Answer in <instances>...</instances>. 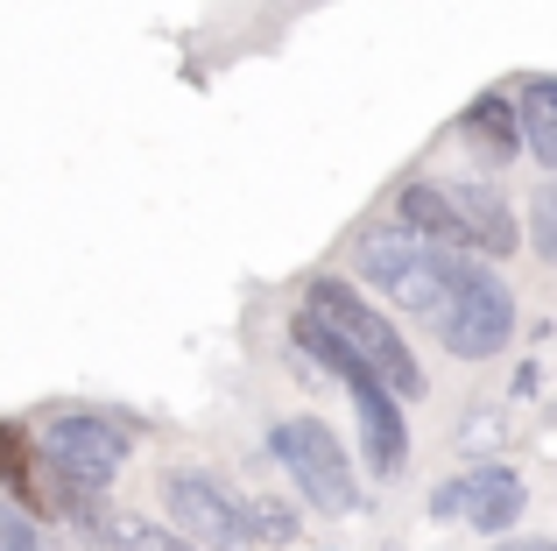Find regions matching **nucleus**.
Returning a JSON list of instances; mask_svg holds the SVG:
<instances>
[{
  "label": "nucleus",
  "mask_w": 557,
  "mask_h": 551,
  "mask_svg": "<svg viewBox=\"0 0 557 551\" xmlns=\"http://www.w3.org/2000/svg\"><path fill=\"white\" fill-rule=\"evenodd\" d=\"M297 318H311V326L325 332L339 354H354L395 403H417V396H423V368H417V354H409L403 332H395L354 283H339V276H311V283H304Z\"/></svg>",
  "instance_id": "f257e3e1"
},
{
  "label": "nucleus",
  "mask_w": 557,
  "mask_h": 551,
  "mask_svg": "<svg viewBox=\"0 0 557 551\" xmlns=\"http://www.w3.org/2000/svg\"><path fill=\"white\" fill-rule=\"evenodd\" d=\"M431 326H437V340H445V354L494 360L508 340H516V297H508V283L494 269H480V262L459 255L445 297H437V311H431Z\"/></svg>",
  "instance_id": "f03ea898"
},
{
  "label": "nucleus",
  "mask_w": 557,
  "mask_h": 551,
  "mask_svg": "<svg viewBox=\"0 0 557 551\" xmlns=\"http://www.w3.org/2000/svg\"><path fill=\"white\" fill-rule=\"evenodd\" d=\"M289 340H297L325 375H339V382H346V396H354V411H360V439H368V467L381 474V481H395V474L409 467V425H403V403H395L354 354H339V346H332L325 332L311 326V318H289Z\"/></svg>",
  "instance_id": "7ed1b4c3"
},
{
  "label": "nucleus",
  "mask_w": 557,
  "mask_h": 551,
  "mask_svg": "<svg viewBox=\"0 0 557 551\" xmlns=\"http://www.w3.org/2000/svg\"><path fill=\"white\" fill-rule=\"evenodd\" d=\"M451 262H459V255L417 241L409 226H368V234L354 241V269L368 276V283L395 304V311H423V318H431L437 297H445Z\"/></svg>",
  "instance_id": "20e7f679"
},
{
  "label": "nucleus",
  "mask_w": 557,
  "mask_h": 551,
  "mask_svg": "<svg viewBox=\"0 0 557 551\" xmlns=\"http://www.w3.org/2000/svg\"><path fill=\"white\" fill-rule=\"evenodd\" d=\"M269 453H275V467H289V481H297V495L311 502V510H325V516L360 510V474L346 467V445L332 439V425H318V417H283V425L269 431Z\"/></svg>",
  "instance_id": "39448f33"
},
{
  "label": "nucleus",
  "mask_w": 557,
  "mask_h": 551,
  "mask_svg": "<svg viewBox=\"0 0 557 551\" xmlns=\"http://www.w3.org/2000/svg\"><path fill=\"white\" fill-rule=\"evenodd\" d=\"M163 510L177 524L184 544H212V551H255V530H247V495H233L219 474L205 467H177L163 481Z\"/></svg>",
  "instance_id": "423d86ee"
},
{
  "label": "nucleus",
  "mask_w": 557,
  "mask_h": 551,
  "mask_svg": "<svg viewBox=\"0 0 557 551\" xmlns=\"http://www.w3.org/2000/svg\"><path fill=\"white\" fill-rule=\"evenodd\" d=\"M42 453H50L57 488H78V495H99L113 474L127 467V431L99 411H64L42 425Z\"/></svg>",
  "instance_id": "0eeeda50"
},
{
  "label": "nucleus",
  "mask_w": 557,
  "mask_h": 551,
  "mask_svg": "<svg viewBox=\"0 0 557 551\" xmlns=\"http://www.w3.org/2000/svg\"><path fill=\"white\" fill-rule=\"evenodd\" d=\"M522 502H530V488H522V474L502 467V460L466 467V474H451V481L431 488V516L437 524H473V530H487V538H502V530L516 524Z\"/></svg>",
  "instance_id": "6e6552de"
},
{
  "label": "nucleus",
  "mask_w": 557,
  "mask_h": 551,
  "mask_svg": "<svg viewBox=\"0 0 557 551\" xmlns=\"http://www.w3.org/2000/svg\"><path fill=\"white\" fill-rule=\"evenodd\" d=\"M437 192H445V206H451V220H459L466 248H480V255H516L522 248L516 212H508L502 184H487V177H437Z\"/></svg>",
  "instance_id": "1a4fd4ad"
},
{
  "label": "nucleus",
  "mask_w": 557,
  "mask_h": 551,
  "mask_svg": "<svg viewBox=\"0 0 557 551\" xmlns=\"http://www.w3.org/2000/svg\"><path fill=\"white\" fill-rule=\"evenodd\" d=\"M516 142L544 170H557V85L550 78H530V85H522V99H516Z\"/></svg>",
  "instance_id": "9d476101"
},
{
  "label": "nucleus",
  "mask_w": 557,
  "mask_h": 551,
  "mask_svg": "<svg viewBox=\"0 0 557 551\" xmlns=\"http://www.w3.org/2000/svg\"><path fill=\"white\" fill-rule=\"evenodd\" d=\"M459 127H466V135H473L487 156H502V163L522 149V142H516V99H508V93H480L473 107L459 113Z\"/></svg>",
  "instance_id": "9b49d317"
},
{
  "label": "nucleus",
  "mask_w": 557,
  "mask_h": 551,
  "mask_svg": "<svg viewBox=\"0 0 557 551\" xmlns=\"http://www.w3.org/2000/svg\"><path fill=\"white\" fill-rule=\"evenodd\" d=\"M0 488H8L22 510H42V502H50V488L36 481V445H28L22 425H0Z\"/></svg>",
  "instance_id": "f8f14e48"
},
{
  "label": "nucleus",
  "mask_w": 557,
  "mask_h": 551,
  "mask_svg": "<svg viewBox=\"0 0 557 551\" xmlns=\"http://www.w3.org/2000/svg\"><path fill=\"white\" fill-rule=\"evenodd\" d=\"M247 530H255V544H297V510L275 495H247Z\"/></svg>",
  "instance_id": "ddd939ff"
},
{
  "label": "nucleus",
  "mask_w": 557,
  "mask_h": 551,
  "mask_svg": "<svg viewBox=\"0 0 557 551\" xmlns=\"http://www.w3.org/2000/svg\"><path fill=\"white\" fill-rule=\"evenodd\" d=\"M113 544L121 551H198V544H184L170 524H141V516H121V524H113Z\"/></svg>",
  "instance_id": "4468645a"
},
{
  "label": "nucleus",
  "mask_w": 557,
  "mask_h": 551,
  "mask_svg": "<svg viewBox=\"0 0 557 551\" xmlns=\"http://www.w3.org/2000/svg\"><path fill=\"white\" fill-rule=\"evenodd\" d=\"M0 551H42L36 544V524H28L14 502H0Z\"/></svg>",
  "instance_id": "2eb2a0df"
},
{
  "label": "nucleus",
  "mask_w": 557,
  "mask_h": 551,
  "mask_svg": "<svg viewBox=\"0 0 557 551\" xmlns=\"http://www.w3.org/2000/svg\"><path fill=\"white\" fill-rule=\"evenodd\" d=\"M530 248H536V255H557V241H550V206H536V220H530Z\"/></svg>",
  "instance_id": "dca6fc26"
},
{
  "label": "nucleus",
  "mask_w": 557,
  "mask_h": 551,
  "mask_svg": "<svg viewBox=\"0 0 557 551\" xmlns=\"http://www.w3.org/2000/svg\"><path fill=\"white\" fill-rule=\"evenodd\" d=\"M494 551H557V544H550V538H502Z\"/></svg>",
  "instance_id": "f3484780"
}]
</instances>
